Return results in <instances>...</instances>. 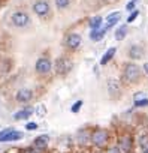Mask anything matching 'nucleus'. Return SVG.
I'll list each match as a JSON object with an SVG mask.
<instances>
[{
  "label": "nucleus",
  "mask_w": 148,
  "mask_h": 153,
  "mask_svg": "<svg viewBox=\"0 0 148 153\" xmlns=\"http://www.w3.org/2000/svg\"><path fill=\"white\" fill-rule=\"evenodd\" d=\"M33 11L39 15V17H45L49 14V3L45 2V0H39L33 5Z\"/></svg>",
  "instance_id": "obj_5"
},
{
  "label": "nucleus",
  "mask_w": 148,
  "mask_h": 153,
  "mask_svg": "<svg viewBox=\"0 0 148 153\" xmlns=\"http://www.w3.org/2000/svg\"><path fill=\"white\" fill-rule=\"evenodd\" d=\"M126 35H127V27H126V26H121V27L115 32V39H117V41H123V39L126 38Z\"/></svg>",
  "instance_id": "obj_17"
},
{
  "label": "nucleus",
  "mask_w": 148,
  "mask_h": 153,
  "mask_svg": "<svg viewBox=\"0 0 148 153\" xmlns=\"http://www.w3.org/2000/svg\"><path fill=\"white\" fill-rule=\"evenodd\" d=\"M11 21H12V24L17 26V27H26V26H29V23H30V17H29L26 12H15V14L11 17Z\"/></svg>",
  "instance_id": "obj_4"
},
{
  "label": "nucleus",
  "mask_w": 148,
  "mask_h": 153,
  "mask_svg": "<svg viewBox=\"0 0 148 153\" xmlns=\"http://www.w3.org/2000/svg\"><path fill=\"white\" fill-rule=\"evenodd\" d=\"M49 143V137L48 135H40L35 140V147L36 149H45Z\"/></svg>",
  "instance_id": "obj_13"
},
{
  "label": "nucleus",
  "mask_w": 148,
  "mask_h": 153,
  "mask_svg": "<svg viewBox=\"0 0 148 153\" xmlns=\"http://www.w3.org/2000/svg\"><path fill=\"white\" fill-rule=\"evenodd\" d=\"M135 105H136V107H147V105H148V99L145 98V99H142V101H136Z\"/></svg>",
  "instance_id": "obj_25"
},
{
  "label": "nucleus",
  "mask_w": 148,
  "mask_h": 153,
  "mask_svg": "<svg viewBox=\"0 0 148 153\" xmlns=\"http://www.w3.org/2000/svg\"><path fill=\"white\" fill-rule=\"evenodd\" d=\"M32 98H33V93H32V90H29V89H21V90L17 93V101H18V102H29Z\"/></svg>",
  "instance_id": "obj_10"
},
{
  "label": "nucleus",
  "mask_w": 148,
  "mask_h": 153,
  "mask_svg": "<svg viewBox=\"0 0 148 153\" xmlns=\"http://www.w3.org/2000/svg\"><path fill=\"white\" fill-rule=\"evenodd\" d=\"M81 105H82V101H77L75 104H73V107H72V113H78L81 110Z\"/></svg>",
  "instance_id": "obj_24"
},
{
  "label": "nucleus",
  "mask_w": 148,
  "mask_h": 153,
  "mask_svg": "<svg viewBox=\"0 0 148 153\" xmlns=\"http://www.w3.org/2000/svg\"><path fill=\"white\" fill-rule=\"evenodd\" d=\"M55 5L58 9H64L70 5V0H55Z\"/></svg>",
  "instance_id": "obj_21"
},
{
  "label": "nucleus",
  "mask_w": 148,
  "mask_h": 153,
  "mask_svg": "<svg viewBox=\"0 0 148 153\" xmlns=\"http://www.w3.org/2000/svg\"><path fill=\"white\" fill-rule=\"evenodd\" d=\"M144 153H148V150H145V152H144Z\"/></svg>",
  "instance_id": "obj_35"
},
{
  "label": "nucleus",
  "mask_w": 148,
  "mask_h": 153,
  "mask_svg": "<svg viewBox=\"0 0 148 153\" xmlns=\"http://www.w3.org/2000/svg\"><path fill=\"white\" fill-rule=\"evenodd\" d=\"M105 32H106V29H97V30H93V32L90 33V38H91L93 41H100V39L105 36Z\"/></svg>",
  "instance_id": "obj_15"
},
{
  "label": "nucleus",
  "mask_w": 148,
  "mask_h": 153,
  "mask_svg": "<svg viewBox=\"0 0 148 153\" xmlns=\"http://www.w3.org/2000/svg\"><path fill=\"white\" fill-rule=\"evenodd\" d=\"M105 2H109L111 3V2H115V0H105Z\"/></svg>",
  "instance_id": "obj_34"
},
{
  "label": "nucleus",
  "mask_w": 148,
  "mask_h": 153,
  "mask_svg": "<svg viewBox=\"0 0 148 153\" xmlns=\"http://www.w3.org/2000/svg\"><path fill=\"white\" fill-rule=\"evenodd\" d=\"M38 111H39V114H40V116H43V114H45V107H43V105H39Z\"/></svg>",
  "instance_id": "obj_31"
},
{
  "label": "nucleus",
  "mask_w": 148,
  "mask_h": 153,
  "mask_svg": "<svg viewBox=\"0 0 148 153\" xmlns=\"http://www.w3.org/2000/svg\"><path fill=\"white\" fill-rule=\"evenodd\" d=\"M136 2H138V0H132V2H130V3H127V9H129V11H132V9L135 8V5H136Z\"/></svg>",
  "instance_id": "obj_27"
},
{
  "label": "nucleus",
  "mask_w": 148,
  "mask_h": 153,
  "mask_svg": "<svg viewBox=\"0 0 148 153\" xmlns=\"http://www.w3.org/2000/svg\"><path fill=\"white\" fill-rule=\"evenodd\" d=\"M114 54H115V48H109V50L103 54V57H102V60H100V65H106V63L114 57Z\"/></svg>",
  "instance_id": "obj_16"
},
{
  "label": "nucleus",
  "mask_w": 148,
  "mask_h": 153,
  "mask_svg": "<svg viewBox=\"0 0 148 153\" xmlns=\"http://www.w3.org/2000/svg\"><path fill=\"white\" fill-rule=\"evenodd\" d=\"M120 17H121V14L120 12H115V14H111L109 17H108V20H106V30L109 29V27H112L114 24H117V21L120 20Z\"/></svg>",
  "instance_id": "obj_14"
},
{
  "label": "nucleus",
  "mask_w": 148,
  "mask_h": 153,
  "mask_svg": "<svg viewBox=\"0 0 148 153\" xmlns=\"http://www.w3.org/2000/svg\"><path fill=\"white\" fill-rule=\"evenodd\" d=\"M138 15H139V12H138V11H135V12H132V14H130V17L127 18V21H129V23H132V21H133V20H135V18H136Z\"/></svg>",
  "instance_id": "obj_26"
},
{
  "label": "nucleus",
  "mask_w": 148,
  "mask_h": 153,
  "mask_svg": "<svg viewBox=\"0 0 148 153\" xmlns=\"http://www.w3.org/2000/svg\"><path fill=\"white\" fill-rule=\"evenodd\" d=\"M23 153H39V150H36V149H26V150H23Z\"/></svg>",
  "instance_id": "obj_30"
},
{
  "label": "nucleus",
  "mask_w": 148,
  "mask_h": 153,
  "mask_svg": "<svg viewBox=\"0 0 148 153\" xmlns=\"http://www.w3.org/2000/svg\"><path fill=\"white\" fill-rule=\"evenodd\" d=\"M87 140H91V137H87L85 135V131H81L78 134V141L80 143H87Z\"/></svg>",
  "instance_id": "obj_23"
},
{
  "label": "nucleus",
  "mask_w": 148,
  "mask_h": 153,
  "mask_svg": "<svg viewBox=\"0 0 148 153\" xmlns=\"http://www.w3.org/2000/svg\"><path fill=\"white\" fill-rule=\"evenodd\" d=\"M23 137V134H20V132H15V131H12L8 137H5V140L3 141H17V140H20Z\"/></svg>",
  "instance_id": "obj_19"
},
{
  "label": "nucleus",
  "mask_w": 148,
  "mask_h": 153,
  "mask_svg": "<svg viewBox=\"0 0 148 153\" xmlns=\"http://www.w3.org/2000/svg\"><path fill=\"white\" fill-rule=\"evenodd\" d=\"M100 26H102V18H100V17H94V18L90 20V27H91L93 30H97Z\"/></svg>",
  "instance_id": "obj_18"
},
{
  "label": "nucleus",
  "mask_w": 148,
  "mask_h": 153,
  "mask_svg": "<svg viewBox=\"0 0 148 153\" xmlns=\"http://www.w3.org/2000/svg\"><path fill=\"white\" fill-rule=\"evenodd\" d=\"M108 131L106 129H96L93 134H91V143L96 146V147H103L106 143H108Z\"/></svg>",
  "instance_id": "obj_2"
},
{
  "label": "nucleus",
  "mask_w": 148,
  "mask_h": 153,
  "mask_svg": "<svg viewBox=\"0 0 148 153\" xmlns=\"http://www.w3.org/2000/svg\"><path fill=\"white\" fill-rule=\"evenodd\" d=\"M36 71L39 74H48L51 71V62L49 59L46 57H40L38 62H36Z\"/></svg>",
  "instance_id": "obj_7"
},
{
  "label": "nucleus",
  "mask_w": 148,
  "mask_h": 153,
  "mask_svg": "<svg viewBox=\"0 0 148 153\" xmlns=\"http://www.w3.org/2000/svg\"><path fill=\"white\" fill-rule=\"evenodd\" d=\"M12 131H14L12 128H6V129H3V131H0V143H2V141L5 140V137H8Z\"/></svg>",
  "instance_id": "obj_22"
},
{
  "label": "nucleus",
  "mask_w": 148,
  "mask_h": 153,
  "mask_svg": "<svg viewBox=\"0 0 148 153\" xmlns=\"http://www.w3.org/2000/svg\"><path fill=\"white\" fill-rule=\"evenodd\" d=\"M139 146H141L142 149H147V147H148V134H142V135L139 137Z\"/></svg>",
  "instance_id": "obj_20"
},
{
  "label": "nucleus",
  "mask_w": 148,
  "mask_h": 153,
  "mask_svg": "<svg viewBox=\"0 0 148 153\" xmlns=\"http://www.w3.org/2000/svg\"><path fill=\"white\" fill-rule=\"evenodd\" d=\"M142 99H145V98H144V93H138V95H135V102H136V101H142Z\"/></svg>",
  "instance_id": "obj_29"
},
{
  "label": "nucleus",
  "mask_w": 148,
  "mask_h": 153,
  "mask_svg": "<svg viewBox=\"0 0 148 153\" xmlns=\"http://www.w3.org/2000/svg\"><path fill=\"white\" fill-rule=\"evenodd\" d=\"M144 69H145V72L148 74V63H145V65H144Z\"/></svg>",
  "instance_id": "obj_33"
},
{
  "label": "nucleus",
  "mask_w": 148,
  "mask_h": 153,
  "mask_svg": "<svg viewBox=\"0 0 148 153\" xmlns=\"http://www.w3.org/2000/svg\"><path fill=\"white\" fill-rule=\"evenodd\" d=\"M54 68H55V72L57 74L64 75V74H67L72 69V62L69 59H66V57H60V59L55 60V66Z\"/></svg>",
  "instance_id": "obj_3"
},
{
  "label": "nucleus",
  "mask_w": 148,
  "mask_h": 153,
  "mask_svg": "<svg viewBox=\"0 0 148 153\" xmlns=\"http://www.w3.org/2000/svg\"><path fill=\"white\" fill-rule=\"evenodd\" d=\"M108 93H109L112 98H118V96H120L121 87H120V83H118L115 78H109V80H108Z\"/></svg>",
  "instance_id": "obj_6"
},
{
  "label": "nucleus",
  "mask_w": 148,
  "mask_h": 153,
  "mask_svg": "<svg viewBox=\"0 0 148 153\" xmlns=\"http://www.w3.org/2000/svg\"><path fill=\"white\" fill-rule=\"evenodd\" d=\"M129 56L135 60H139L144 57V48L141 45H132V48L129 50Z\"/></svg>",
  "instance_id": "obj_9"
},
{
  "label": "nucleus",
  "mask_w": 148,
  "mask_h": 153,
  "mask_svg": "<svg viewBox=\"0 0 148 153\" xmlns=\"http://www.w3.org/2000/svg\"><path fill=\"white\" fill-rule=\"evenodd\" d=\"M120 147L123 152H130L132 150V138L129 135H124L120 138Z\"/></svg>",
  "instance_id": "obj_12"
},
{
  "label": "nucleus",
  "mask_w": 148,
  "mask_h": 153,
  "mask_svg": "<svg viewBox=\"0 0 148 153\" xmlns=\"http://www.w3.org/2000/svg\"><path fill=\"white\" fill-rule=\"evenodd\" d=\"M141 75V69L133 65V63H127L126 68H124V80L129 81V83H135Z\"/></svg>",
  "instance_id": "obj_1"
},
{
  "label": "nucleus",
  "mask_w": 148,
  "mask_h": 153,
  "mask_svg": "<svg viewBox=\"0 0 148 153\" xmlns=\"http://www.w3.org/2000/svg\"><path fill=\"white\" fill-rule=\"evenodd\" d=\"M33 108L32 107H26V108H23V110H20L18 113H15V120H23V119H27L29 116H32L33 114Z\"/></svg>",
  "instance_id": "obj_11"
},
{
  "label": "nucleus",
  "mask_w": 148,
  "mask_h": 153,
  "mask_svg": "<svg viewBox=\"0 0 148 153\" xmlns=\"http://www.w3.org/2000/svg\"><path fill=\"white\" fill-rule=\"evenodd\" d=\"M27 129H29V131H35V129H38V125H36V123H29V125H27Z\"/></svg>",
  "instance_id": "obj_28"
},
{
  "label": "nucleus",
  "mask_w": 148,
  "mask_h": 153,
  "mask_svg": "<svg viewBox=\"0 0 148 153\" xmlns=\"http://www.w3.org/2000/svg\"><path fill=\"white\" fill-rule=\"evenodd\" d=\"M66 45H67L70 50H77V48L81 45V36L77 35V33H70V35L66 38Z\"/></svg>",
  "instance_id": "obj_8"
},
{
  "label": "nucleus",
  "mask_w": 148,
  "mask_h": 153,
  "mask_svg": "<svg viewBox=\"0 0 148 153\" xmlns=\"http://www.w3.org/2000/svg\"><path fill=\"white\" fill-rule=\"evenodd\" d=\"M109 153H121V150H120V147H112L109 150Z\"/></svg>",
  "instance_id": "obj_32"
}]
</instances>
